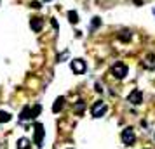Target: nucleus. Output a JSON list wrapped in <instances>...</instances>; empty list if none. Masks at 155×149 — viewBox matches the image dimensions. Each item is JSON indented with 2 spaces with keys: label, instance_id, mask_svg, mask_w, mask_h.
Wrapping results in <instances>:
<instances>
[{
  "label": "nucleus",
  "instance_id": "nucleus-1",
  "mask_svg": "<svg viewBox=\"0 0 155 149\" xmlns=\"http://www.w3.org/2000/svg\"><path fill=\"white\" fill-rule=\"evenodd\" d=\"M126 75H127V66L124 63H115L112 66V76L113 78L122 80V78H126Z\"/></svg>",
  "mask_w": 155,
  "mask_h": 149
},
{
  "label": "nucleus",
  "instance_id": "nucleus-2",
  "mask_svg": "<svg viewBox=\"0 0 155 149\" xmlns=\"http://www.w3.org/2000/svg\"><path fill=\"white\" fill-rule=\"evenodd\" d=\"M33 128H35V139H33V142H35V146H37V147H42L44 135H45L44 125H42V123H38V121H37L35 125H33Z\"/></svg>",
  "mask_w": 155,
  "mask_h": 149
},
{
  "label": "nucleus",
  "instance_id": "nucleus-3",
  "mask_svg": "<svg viewBox=\"0 0 155 149\" xmlns=\"http://www.w3.org/2000/svg\"><path fill=\"white\" fill-rule=\"evenodd\" d=\"M106 104L103 102V101H96L94 104H92V109H91V113H92V116L94 118H101V116H105V113H106Z\"/></svg>",
  "mask_w": 155,
  "mask_h": 149
},
{
  "label": "nucleus",
  "instance_id": "nucleus-4",
  "mask_svg": "<svg viewBox=\"0 0 155 149\" xmlns=\"http://www.w3.org/2000/svg\"><path fill=\"white\" fill-rule=\"evenodd\" d=\"M122 142L126 146H133L134 142H136V134H134V130L131 127H127L122 130Z\"/></svg>",
  "mask_w": 155,
  "mask_h": 149
},
{
  "label": "nucleus",
  "instance_id": "nucleus-5",
  "mask_svg": "<svg viewBox=\"0 0 155 149\" xmlns=\"http://www.w3.org/2000/svg\"><path fill=\"white\" fill-rule=\"evenodd\" d=\"M127 101H129L131 104H134V106H140L141 102H143V92H141L140 88H134V90H131V94L127 95Z\"/></svg>",
  "mask_w": 155,
  "mask_h": 149
},
{
  "label": "nucleus",
  "instance_id": "nucleus-6",
  "mask_svg": "<svg viewBox=\"0 0 155 149\" xmlns=\"http://www.w3.org/2000/svg\"><path fill=\"white\" fill-rule=\"evenodd\" d=\"M70 68L73 73H77V75H82L85 71V63L82 61V59H73L70 63Z\"/></svg>",
  "mask_w": 155,
  "mask_h": 149
},
{
  "label": "nucleus",
  "instance_id": "nucleus-7",
  "mask_svg": "<svg viewBox=\"0 0 155 149\" xmlns=\"http://www.w3.org/2000/svg\"><path fill=\"white\" fill-rule=\"evenodd\" d=\"M30 28L33 29L35 33H38V31L44 28V19L42 17H31V19H30Z\"/></svg>",
  "mask_w": 155,
  "mask_h": 149
},
{
  "label": "nucleus",
  "instance_id": "nucleus-8",
  "mask_svg": "<svg viewBox=\"0 0 155 149\" xmlns=\"http://www.w3.org/2000/svg\"><path fill=\"white\" fill-rule=\"evenodd\" d=\"M30 147H31V142H30L26 137L18 139V142H16V149H30Z\"/></svg>",
  "mask_w": 155,
  "mask_h": 149
},
{
  "label": "nucleus",
  "instance_id": "nucleus-9",
  "mask_svg": "<svg viewBox=\"0 0 155 149\" xmlns=\"http://www.w3.org/2000/svg\"><path fill=\"white\" fill-rule=\"evenodd\" d=\"M64 106V97H58L54 101V104H52V113H59Z\"/></svg>",
  "mask_w": 155,
  "mask_h": 149
},
{
  "label": "nucleus",
  "instance_id": "nucleus-10",
  "mask_svg": "<svg viewBox=\"0 0 155 149\" xmlns=\"http://www.w3.org/2000/svg\"><path fill=\"white\" fill-rule=\"evenodd\" d=\"M19 118H21L23 121L31 120V107H30V106H25V107H23V111H21V114H19Z\"/></svg>",
  "mask_w": 155,
  "mask_h": 149
},
{
  "label": "nucleus",
  "instance_id": "nucleus-11",
  "mask_svg": "<svg viewBox=\"0 0 155 149\" xmlns=\"http://www.w3.org/2000/svg\"><path fill=\"white\" fill-rule=\"evenodd\" d=\"M131 38H133V33L129 29H122L119 33V40H122V42H129Z\"/></svg>",
  "mask_w": 155,
  "mask_h": 149
},
{
  "label": "nucleus",
  "instance_id": "nucleus-12",
  "mask_svg": "<svg viewBox=\"0 0 155 149\" xmlns=\"http://www.w3.org/2000/svg\"><path fill=\"white\" fill-rule=\"evenodd\" d=\"M155 56L153 54H150V56H147V59H145V68H150V70H152V68H155Z\"/></svg>",
  "mask_w": 155,
  "mask_h": 149
},
{
  "label": "nucleus",
  "instance_id": "nucleus-13",
  "mask_svg": "<svg viewBox=\"0 0 155 149\" xmlns=\"http://www.w3.org/2000/svg\"><path fill=\"white\" fill-rule=\"evenodd\" d=\"M11 113H7V111H0V123H9L11 121Z\"/></svg>",
  "mask_w": 155,
  "mask_h": 149
},
{
  "label": "nucleus",
  "instance_id": "nucleus-14",
  "mask_svg": "<svg viewBox=\"0 0 155 149\" xmlns=\"http://www.w3.org/2000/svg\"><path fill=\"white\" fill-rule=\"evenodd\" d=\"M68 21H70L71 24H77L78 23V14L75 11H70V12H68Z\"/></svg>",
  "mask_w": 155,
  "mask_h": 149
},
{
  "label": "nucleus",
  "instance_id": "nucleus-15",
  "mask_svg": "<svg viewBox=\"0 0 155 149\" xmlns=\"http://www.w3.org/2000/svg\"><path fill=\"white\" fill-rule=\"evenodd\" d=\"M84 107H85V102L84 101H77V104H75V107H73V111L77 114H80L82 111H84Z\"/></svg>",
  "mask_w": 155,
  "mask_h": 149
},
{
  "label": "nucleus",
  "instance_id": "nucleus-16",
  "mask_svg": "<svg viewBox=\"0 0 155 149\" xmlns=\"http://www.w3.org/2000/svg\"><path fill=\"white\" fill-rule=\"evenodd\" d=\"M40 111H42V106H40V104H35V106L31 107V120L37 118V116L40 114Z\"/></svg>",
  "mask_w": 155,
  "mask_h": 149
},
{
  "label": "nucleus",
  "instance_id": "nucleus-17",
  "mask_svg": "<svg viewBox=\"0 0 155 149\" xmlns=\"http://www.w3.org/2000/svg\"><path fill=\"white\" fill-rule=\"evenodd\" d=\"M99 24H101V19L99 17H92V29H96Z\"/></svg>",
  "mask_w": 155,
  "mask_h": 149
},
{
  "label": "nucleus",
  "instance_id": "nucleus-18",
  "mask_svg": "<svg viewBox=\"0 0 155 149\" xmlns=\"http://www.w3.org/2000/svg\"><path fill=\"white\" fill-rule=\"evenodd\" d=\"M30 5H31V7H33V9H40V7H42V5H40V2H38V0H35V2H31V4H30Z\"/></svg>",
  "mask_w": 155,
  "mask_h": 149
},
{
  "label": "nucleus",
  "instance_id": "nucleus-19",
  "mask_svg": "<svg viewBox=\"0 0 155 149\" xmlns=\"http://www.w3.org/2000/svg\"><path fill=\"white\" fill-rule=\"evenodd\" d=\"M96 90H98V92H103V88H101V85H99V83H96Z\"/></svg>",
  "mask_w": 155,
  "mask_h": 149
},
{
  "label": "nucleus",
  "instance_id": "nucleus-20",
  "mask_svg": "<svg viewBox=\"0 0 155 149\" xmlns=\"http://www.w3.org/2000/svg\"><path fill=\"white\" fill-rule=\"evenodd\" d=\"M45 2H49V0H45Z\"/></svg>",
  "mask_w": 155,
  "mask_h": 149
}]
</instances>
